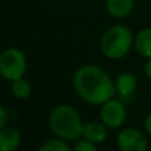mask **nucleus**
<instances>
[{
	"instance_id": "nucleus-12",
	"label": "nucleus",
	"mask_w": 151,
	"mask_h": 151,
	"mask_svg": "<svg viewBox=\"0 0 151 151\" xmlns=\"http://www.w3.org/2000/svg\"><path fill=\"white\" fill-rule=\"evenodd\" d=\"M11 90H12V94L17 99H25V98H28L29 94H31L32 86L28 80L20 77V78H17V80L12 81Z\"/></svg>"
},
{
	"instance_id": "nucleus-5",
	"label": "nucleus",
	"mask_w": 151,
	"mask_h": 151,
	"mask_svg": "<svg viewBox=\"0 0 151 151\" xmlns=\"http://www.w3.org/2000/svg\"><path fill=\"white\" fill-rule=\"evenodd\" d=\"M117 145L122 151H145L149 147L145 134L135 127H126L121 130L117 138Z\"/></svg>"
},
{
	"instance_id": "nucleus-11",
	"label": "nucleus",
	"mask_w": 151,
	"mask_h": 151,
	"mask_svg": "<svg viewBox=\"0 0 151 151\" xmlns=\"http://www.w3.org/2000/svg\"><path fill=\"white\" fill-rule=\"evenodd\" d=\"M134 47L142 57L151 58V28H145L138 32Z\"/></svg>"
},
{
	"instance_id": "nucleus-2",
	"label": "nucleus",
	"mask_w": 151,
	"mask_h": 151,
	"mask_svg": "<svg viewBox=\"0 0 151 151\" xmlns=\"http://www.w3.org/2000/svg\"><path fill=\"white\" fill-rule=\"evenodd\" d=\"M48 123L50 131L65 141H77L82 137V119L77 110L69 105H58L53 107L49 113Z\"/></svg>"
},
{
	"instance_id": "nucleus-6",
	"label": "nucleus",
	"mask_w": 151,
	"mask_h": 151,
	"mask_svg": "<svg viewBox=\"0 0 151 151\" xmlns=\"http://www.w3.org/2000/svg\"><path fill=\"white\" fill-rule=\"evenodd\" d=\"M101 121L111 129H117L125 123L126 121V109L119 101L115 99H109L105 102L99 111Z\"/></svg>"
},
{
	"instance_id": "nucleus-8",
	"label": "nucleus",
	"mask_w": 151,
	"mask_h": 151,
	"mask_svg": "<svg viewBox=\"0 0 151 151\" xmlns=\"http://www.w3.org/2000/svg\"><path fill=\"white\" fill-rule=\"evenodd\" d=\"M21 143V134L15 127H1L0 131V147L3 151H15Z\"/></svg>"
},
{
	"instance_id": "nucleus-7",
	"label": "nucleus",
	"mask_w": 151,
	"mask_h": 151,
	"mask_svg": "<svg viewBox=\"0 0 151 151\" xmlns=\"http://www.w3.org/2000/svg\"><path fill=\"white\" fill-rule=\"evenodd\" d=\"M107 126L104 122H97V121H90L83 125L82 137L89 139L90 142L96 145L104 143L107 138Z\"/></svg>"
},
{
	"instance_id": "nucleus-13",
	"label": "nucleus",
	"mask_w": 151,
	"mask_h": 151,
	"mask_svg": "<svg viewBox=\"0 0 151 151\" xmlns=\"http://www.w3.org/2000/svg\"><path fill=\"white\" fill-rule=\"evenodd\" d=\"M68 141L63 138H56V139H49L41 147H40V151H69L70 150V146L66 143Z\"/></svg>"
},
{
	"instance_id": "nucleus-9",
	"label": "nucleus",
	"mask_w": 151,
	"mask_h": 151,
	"mask_svg": "<svg viewBox=\"0 0 151 151\" xmlns=\"http://www.w3.org/2000/svg\"><path fill=\"white\" fill-rule=\"evenodd\" d=\"M106 9L113 17L123 19L134 9V0H106Z\"/></svg>"
},
{
	"instance_id": "nucleus-17",
	"label": "nucleus",
	"mask_w": 151,
	"mask_h": 151,
	"mask_svg": "<svg viewBox=\"0 0 151 151\" xmlns=\"http://www.w3.org/2000/svg\"><path fill=\"white\" fill-rule=\"evenodd\" d=\"M145 73L151 80V58H147V63L145 65Z\"/></svg>"
},
{
	"instance_id": "nucleus-10",
	"label": "nucleus",
	"mask_w": 151,
	"mask_h": 151,
	"mask_svg": "<svg viewBox=\"0 0 151 151\" xmlns=\"http://www.w3.org/2000/svg\"><path fill=\"white\" fill-rule=\"evenodd\" d=\"M117 91L122 97H129L137 89V77L133 73H121L115 80Z\"/></svg>"
},
{
	"instance_id": "nucleus-1",
	"label": "nucleus",
	"mask_w": 151,
	"mask_h": 151,
	"mask_svg": "<svg viewBox=\"0 0 151 151\" xmlns=\"http://www.w3.org/2000/svg\"><path fill=\"white\" fill-rule=\"evenodd\" d=\"M73 86L81 99L94 106L104 105L117 91L109 74L96 65L80 66L73 76Z\"/></svg>"
},
{
	"instance_id": "nucleus-14",
	"label": "nucleus",
	"mask_w": 151,
	"mask_h": 151,
	"mask_svg": "<svg viewBox=\"0 0 151 151\" xmlns=\"http://www.w3.org/2000/svg\"><path fill=\"white\" fill-rule=\"evenodd\" d=\"M74 150L76 151H96L97 145L85 138V139H82V141L77 142V145L74 146Z\"/></svg>"
},
{
	"instance_id": "nucleus-15",
	"label": "nucleus",
	"mask_w": 151,
	"mask_h": 151,
	"mask_svg": "<svg viewBox=\"0 0 151 151\" xmlns=\"http://www.w3.org/2000/svg\"><path fill=\"white\" fill-rule=\"evenodd\" d=\"M8 122V115L5 107H0V127H5Z\"/></svg>"
},
{
	"instance_id": "nucleus-3",
	"label": "nucleus",
	"mask_w": 151,
	"mask_h": 151,
	"mask_svg": "<svg viewBox=\"0 0 151 151\" xmlns=\"http://www.w3.org/2000/svg\"><path fill=\"white\" fill-rule=\"evenodd\" d=\"M133 45V33L125 25H114L101 39V52L110 60H119L129 53Z\"/></svg>"
},
{
	"instance_id": "nucleus-4",
	"label": "nucleus",
	"mask_w": 151,
	"mask_h": 151,
	"mask_svg": "<svg viewBox=\"0 0 151 151\" xmlns=\"http://www.w3.org/2000/svg\"><path fill=\"white\" fill-rule=\"evenodd\" d=\"M27 70V58L17 48H8L0 56V73L8 81L24 77Z\"/></svg>"
},
{
	"instance_id": "nucleus-16",
	"label": "nucleus",
	"mask_w": 151,
	"mask_h": 151,
	"mask_svg": "<svg viewBox=\"0 0 151 151\" xmlns=\"http://www.w3.org/2000/svg\"><path fill=\"white\" fill-rule=\"evenodd\" d=\"M145 130H146L147 134L151 137V113L146 117V119H145Z\"/></svg>"
}]
</instances>
